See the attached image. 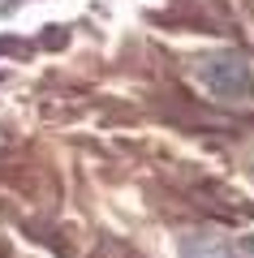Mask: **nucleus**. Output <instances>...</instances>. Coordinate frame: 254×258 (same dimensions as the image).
Listing matches in <instances>:
<instances>
[{
    "instance_id": "1",
    "label": "nucleus",
    "mask_w": 254,
    "mask_h": 258,
    "mask_svg": "<svg viewBox=\"0 0 254 258\" xmlns=\"http://www.w3.org/2000/svg\"><path fill=\"white\" fill-rule=\"evenodd\" d=\"M198 78L220 103H245L254 95V74L237 52H220V56H202L198 60Z\"/></svg>"
},
{
    "instance_id": "2",
    "label": "nucleus",
    "mask_w": 254,
    "mask_h": 258,
    "mask_svg": "<svg viewBox=\"0 0 254 258\" xmlns=\"http://www.w3.org/2000/svg\"><path fill=\"white\" fill-rule=\"evenodd\" d=\"M177 254H181V258H237L241 245H233L224 232L198 228V232H185V237L177 241Z\"/></svg>"
},
{
    "instance_id": "3",
    "label": "nucleus",
    "mask_w": 254,
    "mask_h": 258,
    "mask_svg": "<svg viewBox=\"0 0 254 258\" xmlns=\"http://www.w3.org/2000/svg\"><path fill=\"white\" fill-rule=\"evenodd\" d=\"M241 254H245V258H254V241H245V245H241Z\"/></svg>"
}]
</instances>
